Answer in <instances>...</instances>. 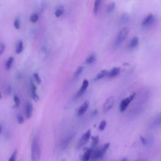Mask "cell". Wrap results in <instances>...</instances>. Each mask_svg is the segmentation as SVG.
Instances as JSON below:
<instances>
[{
    "label": "cell",
    "instance_id": "17",
    "mask_svg": "<svg viewBox=\"0 0 161 161\" xmlns=\"http://www.w3.org/2000/svg\"><path fill=\"white\" fill-rule=\"evenodd\" d=\"M96 60V55L94 53H93L88 57L87 59H86V63L88 64H91L95 62Z\"/></svg>",
    "mask_w": 161,
    "mask_h": 161
},
{
    "label": "cell",
    "instance_id": "10",
    "mask_svg": "<svg viewBox=\"0 0 161 161\" xmlns=\"http://www.w3.org/2000/svg\"><path fill=\"white\" fill-rule=\"evenodd\" d=\"M90 106V102L89 101H85V102L82 104V105L79 107V108L77 110V114L78 116H81L84 115L85 113L86 112L88 108H89Z\"/></svg>",
    "mask_w": 161,
    "mask_h": 161
},
{
    "label": "cell",
    "instance_id": "8",
    "mask_svg": "<svg viewBox=\"0 0 161 161\" xmlns=\"http://www.w3.org/2000/svg\"><path fill=\"white\" fill-rule=\"evenodd\" d=\"M115 103V98L113 96H110L105 101V103L103 105V110L105 112H108L110 109L112 108V107Z\"/></svg>",
    "mask_w": 161,
    "mask_h": 161
},
{
    "label": "cell",
    "instance_id": "30",
    "mask_svg": "<svg viewBox=\"0 0 161 161\" xmlns=\"http://www.w3.org/2000/svg\"><path fill=\"white\" fill-rule=\"evenodd\" d=\"M14 27L17 30L20 29V20L18 18L15 19V20L14 21Z\"/></svg>",
    "mask_w": 161,
    "mask_h": 161
},
{
    "label": "cell",
    "instance_id": "39",
    "mask_svg": "<svg viewBox=\"0 0 161 161\" xmlns=\"http://www.w3.org/2000/svg\"><path fill=\"white\" fill-rule=\"evenodd\" d=\"M139 161H146V160H140Z\"/></svg>",
    "mask_w": 161,
    "mask_h": 161
},
{
    "label": "cell",
    "instance_id": "35",
    "mask_svg": "<svg viewBox=\"0 0 161 161\" xmlns=\"http://www.w3.org/2000/svg\"><path fill=\"white\" fill-rule=\"evenodd\" d=\"M11 92V88L10 86H8L7 90H6V94H9Z\"/></svg>",
    "mask_w": 161,
    "mask_h": 161
},
{
    "label": "cell",
    "instance_id": "15",
    "mask_svg": "<svg viewBox=\"0 0 161 161\" xmlns=\"http://www.w3.org/2000/svg\"><path fill=\"white\" fill-rule=\"evenodd\" d=\"M108 71H107L106 69H103V70L101 71L99 73L96 75V77L94 79V80L98 81L100 79H102L103 78L107 76V75H108Z\"/></svg>",
    "mask_w": 161,
    "mask_h": 161
},
{
    "label": "cell",
    "instance_id": "32",
    "mask_svg": "<svg viewBox=\"0 0 161 161\" xmlns=\"http://www.w3.org/2000/svg\"><path fill=\"white\" fill-rule=\"evenodd\" d=\"M14 102L15 104L16 107H18L20 105V100L19 98V97L18 96H15L13 98Z\"/></svg>",
    "mask_w": 161,
    "mask_h": 161
},
{
    "label": "cell",
    "instance_id": "36",
    "mask_svg": "<svg viewBox=\"0 0 161 161\" xmlns=\"http://www.w3.org/2000/svg\"><path fill=\"white\" fill-rule=\"evenodd\" d=\"M2 132H3V126L1 123H0V134H1Z\"/></svg>",
    "mask_w": 161,
    "mask_h": 161
},
{
    "label": "cell",
    "instance_id": "27",
    "mask_svg": "<svg viewBox=\"0 0 161 161\" xmlns=\"http://www.w3.org/2000/svg\"><path fill=\"white\" fill-rule=\"evenodd\" d=\"M98 142H99V137L98 136H96V137H94L93 138V142H92V148L91 149H94V147H95L97 144H98Z\"/></svg>",
    "mask_w": 161,
    "mask_h": 161
},
{
    "label": "cell",
    "instance_id": "21",
    "mask_svg": "<svg viewBox=\"0 0 161 161\" xmlns=\"http://www.w3.org/2000/svg\"><path fill=\"white\" fill-rule=\"evenodd\" d=\"M101 3H102V1H100V0H97V1L94 2V8H93V13L94 15H96L98 13Z\"/></svg>",
    "mask_w": 161,
    "mask_h": 161
},
{
    "label": "cell",
    "instance_id": "37",
    "mask_svg": "<svg viewBox=\"0 0 161 161\" xmlns=\"http://www.w3.org/2000/svg\"><path fill=\"white\" fill-rule=\"evenodd\" d=\"M120 161H128L127 160V159H126V158H124V159H123L122 160H120Z\"/></svg>",
    "mask_w": 161,
    "mask_h": 161
},
{
    "label": "cell",
    "instance_id": "29",
    "mask_svg": "<svg viewBox=\"0 0 161 161\" xmlns=\"http://www.w3.org/2000/svg\"><path fill=\"white\" fill-rule=\"evenodd\" d=\"M17 122L19 124L21 125L24 123V118H23V116H22L21 115H20V114L17 115Z\"/></svg>",
    "mask_w": 161,
    "mask_h": 161
},
{
    "label": "cell",
    "instance_id": "9",
    "mask_svg": "<svg viewBox=\"0 0 161 161\" xmlns=\"http://www.w3.org/2000/svg\"><path fill=\"white\" fill-rule=\"evenodd\" d=\"M88 86H89V81L87 79H84L83 82V84H82V86L80 88V90H79L78 92L77 93L76 97L79 98L81 97V96H83V94L86 92Z\"/></svg>",
    "mask_w": 161,
    "mask_h": 161
},
{
    "label": "cell",
    "instance_id": "23",
    "mask_svg": "<svg viewBox=\"0 0 161 161\" xmlns=\"http://www.w3.org/2000/svg\"><path fill=\"white\" fill-rule=\"evenodd\" d=\"M39 15H38V14L33 13L30 16V20L31 23H36V22H37L38 20H39Z\"/></svg>",
    "mask_w": 161,
    "mask_h": 161
},
{
    "label": "cell",
    "instance_id": "33",
    "mask_svg": "<svg viewBox=\"0 0 161 161\" xmlns=\"http://www.w3.org/2000/svg\"><path fill=\"white\" fill-rule=\"evenodd\" d=\"M17 150H15L14 152L13 153L12 155L11 156L10 158L9 159V161H16V157H17Z\"/></svg>",
    "mask_w": 161,
    "mask_h": 161
},
{
    "label": "cell",
    "instance_id": "14",
    "mask_svg": "<svg viewBox=\"0 0 161 161\" xmlns=\"http://www.w3.org/2000/svg\"><path fill=\"white\" fill-rule=\"evenodd\" d=\"M93 152V149H88L84 154L83 157H82L81 159L82 161H89L90 158H91V156H92Z\"/></svg>",
    "mask_w": 161,
    "mask_h": 161
},
{
    "label": "cell",
    "instance_id": "3",
    "mask_svg": "<svg viewBox=\"0 0 161 161\" xmlns=\"http://www.w3.org/2000/svg\"><path fill=\"white\" fill-rule=\"evenodd\" d=\"M129 33V29L127 27H124L119 31L116 37L115 41V45L118 46L124 42V40L127 37Z\"/></svg>",
    "mask_w": 161,
    "mask_h": 161
},
{
    "label": "cell",
    "instance_id": "6",
    "mask_svg": "<svg viewBox=\"0 0 161 161\" xmlns=\"http://www.w3.org/2000/svg\"><path fill=\"white\" fill-rule=\"evenodd\" d=\"M91 130H89L81 137V139L77 144V147L79 149H81V148L84 147L85 145L87 144L88 140H90V138L91 137Z\"/></svg>",
    "mask_w": 161,
    "mask_h": 161
},
{
    "label": "cell",
    "instance_id": "12",
    "mask_svg": "<svg viewBox=\"0 0 161 161\" xmlns=\"http://www.w3.org/2000/svg\"><path fill=\"white\" fill-rule=\"evenodd\" d=\"M121 72V69L120 67H113L111 71L110 72H108V77H114L117 76L118 74H120Z\"/></svg>",
    "mask_w": 161,
    "mask_h": 161
},
{
    "label": "cell",
    "instance_id": "1",
    "mask_svg": "<svg viewBox=\"0 0 161 161\" xmlns=\"http://www.w3.org/2000/svg\"><path fill=\"white\" fill-rule=\"evenodd\" d=\"M41 157V149L39 140L37 137H34L31 144V160L39 161Z\"/></svg>",
    "mask_w": 161,
    "mask_h": 161
},
{
    "label": "cell",
    "instance_id": "34",
    "mask_svg": "<svg viewBox=\"0 0 161 161\" xmlns=\"http://www.w3.org/2000/svg\"><path fill=\"white\" fill-rule=\"evenodd\" d=\"M5 50V45L3 43H0V55L3 54V53L4 52Z\"/></svg>",
    "mask_w": 161,
    "mask_h": 161
},
{
    "label": "cell",
    "instance_id": "25",
    "mask_svg": "<svg viewBox=\"0 0 161 161\" xmlns=\"http://www.w3.org/2000/svg\"><path fill=\"white\" fill-rule=\"evenodd\" d=\"M115 8V3H110L108 6V8H107V11L108 13H112Z\"/></svg>",
    "mask_w": 161,
    "mask_h": 161
},
{
    "label": "cell",
    "instance_id": "22",
    "mask_svg": "<svg viewBox=\"0 0 161 161\" xmlns=\"http://www.w3.org/2000/svg\"><path fill=\"white\" fill-rule=\"evenodd\" d=\"M13 61H14V57H9L7 61H6L5 64V67L6 70H9V69L11 68Z\"/></svg>",
    "mask_w": 161,
    "mask_h": 161
},
{
    "label": "cell",
    "instance_id": "26",
    "mask_svg": "<svg viewBox=\"0 0 161 161\" xmlns=\"http://www.w3.org/2000/svg\"><path fill=\"white\" fill-rule=\"evenodd\" d=\"M128 20H129V17L127 13H124L122 15V17H121V21L123 23H127V22L128 21Z\"/></svg>",
    "mask_w": 161,
    "mask_h": 161
},
{
    "label": "cell",
    "instance_id": "7",
    "mask_svg": "<svg viewBox=\"0 0 161 161\" xmlns=\"http://www.w3.org/2000/svg\"><path fill=\"white\" fill-rule=\"evenodd\" d=\"M30 92H31V98H32L35 102H38V101H39L40 100L39 96L38 95V94L37 93V87L32 79L30 80Z\"/></svg>",
    "mask_w": 161,
    "mask_h": 161
},
{
    "label": "cell",
    "instance_id": "2",
    "mask_svg": "<svg viewBox=\"0 0 161 161\" xmlns=\"http://www.w3.org/2000/svg\"><path fill=\"white\" fill-rule=\"evenodd\" d=\"M110 147V143H107L103 146V147L101 149H96L93 150L92 156H91V159L93 160H96L98 159L103 158V157L105 156V153L106 152L107 150Z\"/></svg>",
    "mask_w": 161,
    "mask_h": 161
},
{
    "label": "cell",
    "instance_id": "19",
    "mask_svg": "<svg viewBox=\"0 0 161 161\" xmlns=\"http://www.w3.org/2000/svg\"><path fill=\"white\" fill-rule=\"evenodd\" d=\"M65 11V9H64V6H59V7L55 9V17H57V18H59V17H61V16L64 14V13Z\"/></svg>",
    "mask_w": 161,
    "mask_h": 161
},
{
    "label": "cell",
    "instance_id": "11",
    "mask_svg": "<svg viewBox=\"0 0 161 161\" xmlns=\"http://www.w3.org/2000/svg\"><path fill=\"white\" fill-rule=\"evenodd\" d=\"M74 135H71L64 138V139L62 141V142L61 144V149L62 150L65 149L66 148L68 147V146L69 145V144H70L72 138H74Z\"/></svg>",
    "mask_w": 161,
    "mask_h": 161
},
{
    "label": "cell",
    "instance_id": "31",
    "mask_svg": "<svg viewBox=\"0 0 161 161\" xmlns=\"http://www.w3.org/2000/svg\"><path fill=\"white\" fill-rule=\"evenodd\" d=\"M106 126V122L105 120H103L102 122L100 123V126H99L100 130L103 131V130H105Z\"/></svg>",
    "mask_w": 161,
    "mask_h": 161
},
{
    "label": "cell",
    "instance_id": "18",
    "mask_svg": "<svg viewBox=\"0 0 161 161\" xmlns=\"http://www.w3.org/2000/svg\"><path fill=\"white\" fill-rule=\"evenodd\" d=\"M161 125V113L157 115L155 119L154 120V121L152 124V127H157Z\"/></svg>",
    "mask_w": 161,
    "mask_h": 161
},
{
    "label": "cell",
    "instance_id": "24",
    "mask_svg": "<svg viewBox=\"0 0 161 161\" xmlns=\"http://www.w3.org/2000/svg\"><path fill=\"white\" fill-rule=\"evenodd\" d=\"M33 78H34V80L35 81V82L37 84H40L41 83V82H42V79H41V78H40L39 74L34 73L33 74Z\"/></svg>",
    "mask_w": 161,
    "mask_h": 161
},
{
    "label": "cell",
    "instance_id": "38",
    "mask_svg": "<svg viewBox=\"0 0 161 161\" xmlns=\"http://www.w3.org/2000/svg\"><path fill=\"white\" fill-rule=\"evenodd\" d=\"M1 98H2V96H1V94L0 93V100H1Z\"/></svg>",
    "mask_w": 161,
    "mask_h": 161
},
{
    "label": "cell",
    "instance_id": "4",
    "mask_svg": "<svg viewBox=\"0 0 161 161\" xmlns=\"http://www.w3.org/2000/svg\"><path fill=\"white\" fill-rule=\"evenodd\" d=\"M135 95H136V94L133 93L132 94H131L130 96H129L128 98H126L124 99L122 101L120 105V112H124L125 111L126 109L128 108V105H130V103L135 98Z\"/></svg>",
    "mask_w": 161,
    "mask_h": 161
},
{
    "label": "cell",
    "instance_id": "28",
    "mask_svg": "<svg viewBox=\"0 0 161 161\" xmlns=\"http://www.w3.org/2000/svg\"><path fill=\"white\" fill-rule=\"evenodd\" d=\"M83 67H82V66H79V67H78L76 69V71H75V73H74V75L75 77H77L82 72H83Z\"/></svg>",
    "mask_w": 161,
    "mask_h": 161
},
{
    "label": "cell",
    "instance_id": "13",
    "mask_svg": "<svg viewBox=\"0 0 161 161\" xmlns=\"http://www.w3.org/2000/svg\"><path fill=\"white\" fill-rule=\"evenodd\" d=\"M33 114V106L31 103H28L26 105V116L27 119H30Z\"/></svg>",
    "mask_w": 161,
    "mask_h": 161
},
{
    "label": "cell",
    "instance_id": "20",
    "mask_svg": "<svg viewBox=\"0 0 161 161\" xmlns=\"http://www.w3.org/2000/svg\"><path fill=\"white\" fill-rule=\"evenodd\" d=\"M23 42L20 40L17 43V47H16V50H15L16 53H17V54H20V53H21L22 51H23Z\"/></svg>",
    "mask_w": 161,
    "mask_h": 161
},
{
    "label": "cell",
    "instance_id": "16",
    "mask_svg": "<svg viewBox=\"0 0 161 161\" xmlns=\"http://www.w3.org/2000/svg\"><path fill=\"white\" fill-rule=\"evenodd\" d=\"M138 43H139V39H138V37H134L129 43V47L131 49H134L138 46Z\"/></svg>",
    "mask_w": 161,
    "mask_h": 161
},
{
    "label": "cell",
    "instance_id": "5",
    "mask_svg": "<svg viewBox=\"0 0 161 161\" xmlns=\"http://www.w3.org/2000/svg\"><path fill=\"white\" fill-rule=\"evenodd\" d=\"M156 17L153 14L150 13L146 16L142 22V25L144 27H150L151 25H154L156 22Z\"/></svg>",
    "mask_w": 161,
    "mask_h": 161
}]
</instances>
